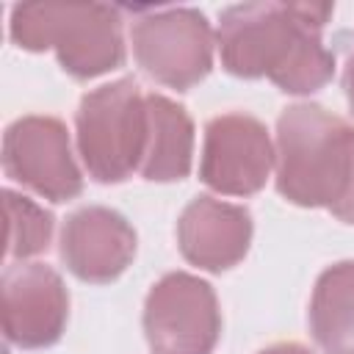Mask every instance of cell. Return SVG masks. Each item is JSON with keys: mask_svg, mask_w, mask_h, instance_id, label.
I'll return each mask as SVG.
<instances>
[{"mask_svg": "<svg viewBox=\"0 0 354 354\" xmlns=\"http://www.w3.org/2000/svg\"><path fill=\"white\" fill-rule=\"evenodd\" d=\"M130 39L138 66L160 86L185 91L213 66V30L196 8H144Z\"/></svg>", "mask_w": 354, "mask_h": 354, "instance_id": "obj_5", "label": "cell"}, {"mask_svg": "<svg viewBox=\"0 0 354 354\" xmlns=\"http://www.w3.org/2000/svg\"><path fill=\"white\" fill-rule=\"evenodd\" d=\"M310 332L324 354H354V263L329 266L313 290Z\"/></svg>", "mask_w": 354, "mask_h": 354, "instance_id": "obj_13", "label": "cell"}, {"mask_svg": "<svg viewBox=\"0 0 354 354\" xmlns=\"http://www.w3.org/2000/svg\"><path fill=\"white\" fill-rule=\"evenodd\" d=\"M343 91H346L348 108L354 111V55L348 58V64H346V72H343Z\"/></svg>", "mask_w": 354, "mask_h": 354, "instance_id": "obj_17", "label": "cell"}, {"mask_svg": "<svg viewBox=\"0 0 354 354\" xmlns=\"http://www.w3.org/2000/svg\"><path fill=\"white\" fill-rule=\"evenodd\" d=\"M332 216H337L346 224H354V127H351V163H348V180H346V191L340 196V202L329 210Z\"/></svg>", "mask_w": 354, "mask_h": 354, "instance_id": "obj_15", "label": "cell"}, {"mask_svg": "<svg viewBox=\"0 0 354 354\" xmlns=\"http://www.w3.org/2000/svg\"><path fill=\"white\" fill-rule=\"evenodd\" d=\"M260 354H313V351L304 348L301 343H274V346L263 348Z\"/></svg>", "mask_w": 354, "mask_h": 354, "instance_id": "obj_16", "label": "cell"}, {"mask_svg": "<svg viewBox=\"0 0 354 354\" xmlns=\"http://www.w3.org/2000/svg\"><path fill=\"white\" fill-rule=\"evenodd\" d=\"M3 171L50 202H69L83 191L69 133L55 116H22L3 136Z\"/></svg>", "mask_w": 354, "mask_h": 354, "instance_id": "obj_7", "label": "cell"}, {"mask_svg": "<svg viewBox=\"0 0 354 354\" xmlns=\"http://www.w3.org/2000/svg\"><path fill=\"white\" fill-rule=\"evenodd\" d=\"M277 163V149L266 124L249 113H221L207 122L199 177L227 196L257 194Z\"/></svg>", "mask_w": 354, "mask_h": 354, "instance_id": "obj_8", "label": "cell"}, {"mask_svg": "<svg viewBox=\"0 0 354 354\" xmlns=\"http://www.w3.org/2000/svg\"><path fill=\"white\" fill-rule=\"evenodd\" d=\"M194 158V122L183 105L163 94H147V147L141 177L174 183L188 177Z\"/></svg>", "mask_w": 354, "mask_h": 354, "instance_id": "obj_12", "label": "cell"}, {"mask_svg": "<svg viewBox=\"0 0 354 354\" xmlns=\"http://www.w3.org/2000/svg\"><path fill=\"white\" fill-rule=\"evenodd\" d=\"M8 36L17 47L30 53L53 47L64 72L77 80L105 75L124 64L122 17L113 6H14Z\"/></svg>", "mask_w": 354, "mask_h": 354, "instance_id": "obj_3", "label": "cell"}, {"mask_svg": "<svg viewBox=\"0 0 354 354\" xmlns=\"http://www.w3.org/2000/svg\"><path fill=\"white\" fill-rule=\"evenodd\" d=\"M77 152L97 183H122L141 169L147 147V94L133 77L83 94L77 116Z\"/></svg>", "mask_w": 354, "mask_h": 354, "instance_id": "obj_4", "label": "cell"}, {"mask_svg": "<svg viewBox=\"0 0 354 354\" xmlns=\"http://www.w3.org/2000/svg\"><path fill=\"white\" fill-rule=\"evenodd\" d=\"M3 332L19 348H47L61 340L69 318V293L55 268L44 263L11 266L0 282Z\"/></svg>", "mask_w": 354, "mask_h": 354, "instance_id": "obj_9", "label": "cell"}, {"mask_svg": "<svg viewBox=\"0 0 354 354\" xmlns=\"http://www.w3.org/2000/svg\"><path fill=\"white\" fill-rule=\"evenodd\" d=\"M3 207L8 221L6 254L14 260L41 254L53 238V213L11 188L3 191Z\"/></svg>", "mask_w": 354, "mask_h": 354, "instance_id": "obj_14", "label": "cell"}, {"mask_svg": "<svg viewBox=\"0 0 354 354\" xmlns=\"http://www.w3.org/2000/svg\"><path fill=\"white\" fill-rule=\"evenodd\" d=\"M177 243L191 266L221 274L238 266L252 243V216L241 205L196 196L177 221Z\"/></svg>", "mask_w": 354, "mask_h": 354, "instance_id": "obj_11", "label": "cell"}, {"mask_svg": "<svg viewBox=\"0 0 354 354\" xmlns=\"http://www.w3.org/2000/svg\"><path fill=\"white\" fill-rule=\"evenodd\" d=\"M144 335L155 354H210L221 335L213 288L185 271L158 279L144 304Z\"/></svg>", "mask_w": 354, "mask_h": 354, "instance_id": "obj_6", "label": "cell"}, {"mask_svg": "<svg viewBox=\"0 0 354 354\" xmlns=\"http://www.w3.org/2000/svg\"><path fill=\"white\" fill-rule=\"evenodd\" d=\"M332 3H241L218 17L221 66L235 77H271L285 94H313L335 75L321 30Z\"/></svg>", "mask_w": 354, "mask_h": 354, "instance_id": "obj_1", "label": "cell"}, {"mask_svg": "<svg viewBox=\"0 0 354 354\" xmlns=\"http://www.w3.org/2000/svg\"><path fill=\"white\" fill-rule=\"evenodd\" d=\"M136 257V230L102 205L75 210L61 230V260L83 282H111Z\"/></svg>", "mask_w": 354, "mask_h": 354, "instance_id": "obj_10", "label": "cell"}, {"mask_svg": "<svg viewBox=\"0 0 354 354\" xmlns=\"http://www.w3.org/2000/svg\"><path fill=\"white\" fill-rule=\"evenodd\" d=\"M351 127L313 102H296L277 122V191L301 207L332 210L348 180Z\"/></svg>", "mask_w": 354, "mask_h": 354, "instance_id": "obj_2", "label": "cell"}]
</instances>
